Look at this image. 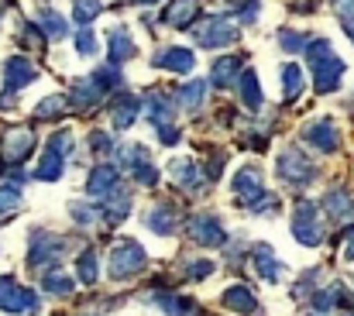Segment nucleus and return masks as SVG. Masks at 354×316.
Listing matches in <instances>:
<instances>
[{
    "mask_svg": "<svg viewBox=\"0 0 354 316\" xmlns=\"http://www.w3.org/2000/svg\"><path fill=\"white\" fill-rule=\"evenodd\" d=\"M200 3L196 0H169V7L162 10V24H172V28H189V21L196 17Z\"/></svg>",
    "mask_w": 354,
    "mask_h": 316,
    "instance_id": "nucleus-16",
    "label": "nucleus"
},
{
    "mask_svg": "<svg viewBox=\"0 0 354 316\" xmlns=\"http://www.w3.org/2000/svg\"><path fill=\"white\" fill-rule=\"evenodd\" d=\"M189 237L196 241V244H207V248H221L224 241H227V234H224V227L217 223V216H193L189 220Z\"/></svg>",
    "mask_w": 354,
    "mask_h": 316,
    "instance_id": "nucleus-9",
    "label": "nucleus"
},
{
    "mask_svg": "<svg viewBox=\"0 0 354 316\" xmlns=\"http://www.w3.org/2000/svg\"><path fill=\"white\" fill-rule=\"evenodd\" d=\"M237 69H241V59H237V55H227V59H221V62L214 66V86H221V90L234 86Z\"/></svg>",
    "mask_w": 354,
    "mask_h": 316,
    "instance_id": "nucleus-24",
    "label": "nucleus"
},
{
    "mask_svg": "<svg viewBox=\"0 0 354 316\" xmlns=\"http://www.w3.org/2000/svg\"><path fill=\"white\" fill-rule=\"evenodd\" d=\"M62 106H66L62 97H45L41 104L35 106V117H38V120H45V117H59V113H62Z\"/></svg>",
    "mask_w": 354,
    "mask_h": 316,
    "instance_id": "nucleus-35",
    "label": "nucleus"
},
{
    "mask_svg": "<svg viewBox=\"0 0 354 316\" xmlns=\"http://www.w3.org/2000/svg\"><path fill=\"white\" fill-rule=\"evenodd\" d=\"M31 148H35V127H7V131H3L0 155H3L10 165L24 162V158L31 155Z\"/></svg>",
    "mask_w": 354,
    "mask_h": 316,
    "instance_id": "nucleus-7",
    "label": "nucleus"
},
{
    "mask_svg": "<svg viewBox=\"0 0 354 316\" xmlns=\"http://www.w3.org/2000/svg\"><path fill=\"white\" fill-rule=\"evenodd\" d=\"M193 38H196V45H203V48H221V45H231V41H234L237 28L227 17H203V21L193 28Z\"/></svg>",
    "mask_w": 354,
    "mask_h": 316,
    "instance_id": "nucleus-4",
    "label": "nucleus"
},
{
    "mask_svg": "<svg viewBox=\"0 0 354 316\" xmlns=\"http://www.w3.org/2000/svg\"><path fill=\"white\" fill-rule=\"evenodd\" d=\"M221 303H224L227 310H234V313H251V310H254V292L244 289V286H234V289H227V292L221 296Z\"/></svg>",
    "mask_w": 354,
    "mask_h": 316,
    "instance_id": "nucleus-23",
    "label": "nucleus"
},
{
    "mask_svg": "<svg viewBox=\"0 0 354 316\" xmlns=\"http://www.w3.org/2000/svg\"><path fill=\"white\" fill-rule=\"evenodd\" d=\"M292 234H296V241H303V244H320V220H317V207H310V203H303L296 216H292Z\"/></svg>",
    "mask_w": 354,
    "mask_h": 316,
    "instance_id": "nucleus-10",
    "label": "nucleus"
},
{
    "mask_svg": "<svg viewBox=\"0 0 354 316\" xmlns=\"http://www.w3.org/2000/svg\"><path fill=\"white\" fill-rule=\"evenodd\" d=\"M41 24H45L48 38H66V35H69V24H66L59 14H52V10H45V14H41Z\"/></svg>",
    "mask_w": 354,
    "mask_h": 316,
    "instance_id": "nucleus-33",
    "label": "nucleus"
},
{
    "mask_svg": "<svg viewBox=\"0 0 354 316\" xmlns=\"http://www.w3.org/2000/svg\"><path fill=\"white\" fill-rule=\"evenodd\" d=\"M118 183H120V172L114 165H97L86 179V193L90 196H114L118 193Z\"/></svg>",
    "mask_w": 354,
    "mask_h": 316,
    "instance_id": "nucleus-12",
    "label": "nucleus"
},
{
    "mask_svg": "<svg viewBox=\"0 0 354 316\" xmlns=\"http://www.w3.org/2000/svg\"><path fill=\"white\" fill-rule=\"evenodd\" d=\"M0 310L3 313H38V296L31 289H21L10 275L0 279Z\"/></svg>",
    "mask_w": 354,
    "mask_h": 316,
    "instance_id": "nucleus-5",
    "label": "nucleus"
},
{
    "mask_svg": "<svg viewBox=\"0 0 354 316\" xmlns=\"http://www.w3.org/2000/svg\"><path fill=\"white\" fill-rule=\"evenodd\" d=\"M45 289H48L52 296H69V292H73V279L62 275V272H48V275H45Z\"/></svg>",
    "mask_w": 354,
    "mask_h": 316,
    "instance_id": "nucleus-32",
    "label": "nucleus"
},
{
    "mask_svg": "<svg viewBox=\"0 0 354 316\" xmlns=\"http://www.w3.org/2000/svg\"><path fill=\"white\" fill-rule=\"evenodd\" d=\"M234 193H237V200H244L248 207H254V203L265 196V186H261V176H258V169H244V172H237Z\"/></svg>",
    "mask_w": 354,
    "mask_h": 316,
    "instance_id": "nucleus-14",
    "label": "nucleus"
},
{
    "mask_svg": "<svg viewBox=\"0 0 354 316\" xmlns=\"http://www.w3.org/2000/svg\"><path fill=\"white\" fill-rule=\"evenodd\" d=\"M76 275H80V282H86V286L97 282V254H93V251H83V254H80V261H76Z\"/></svg>",
    "mask_w": 354,
    "mask_h": 316,
    "instance_id": "nucleus-30",
    "label": "nucleus"
},
{
    "mask_svg": "<svg viewBox=\"0 0 354 316\" xmlns=\"http://www.w3.org/2000/svg\"><path fill=\"white\" fill-rule=\"evenodd\" d=\"M138 113H141V100H138V97H118L114 106H111V124H114L118 131H124V127L134 124Z\"/></svg>",
    "mask_w": 354,
    "mask_h": 316,
    "instance_id": "nucleus-19",
    "label": "nucleus"
},
{
    "mask_svg": "<svg viewBox=\"0 0 354 316\" xmlns=\"http://www.w3.org/2000/svg\"><path fill=\"white\" fill-rule=\"evenodd\" d=\"M148 227H151L155 234L169 237V234L176 230V210H172V207H155V210L148 213Z\"/></svg>",
    "mask_w": 354,
    "mask_h": 316,
    "instance_id": "nucleus-25",
    "label": "nucleus"
},
{
    "mask_svg": "<svg viewBox=\"0 0 354 316\" xmlns=\"http://www.w3.org/2000/svg\"><path fill=\"white\" fill-rule=\"evenodd\" d=\"M17 210H21V193L10 186H0V216H10Z\"/></svg>",
    "mask_w": 354,
    "mask_h": 316,
    "instance_id": "nucleus-34",
    "label": "nucleus"
},
{
    "mask_svg": "<svg viewBox=\"0 0 354 316\" xmlns=\"http://www.w3.org/2000/svg\"><path fill=\"white\" fill-rule=\"evenodd\" d=\"M100 10H104V3H100V0H76L73 17H76L80 24H93V21L100 17Z\"/></svg>",
    "mask_w": 354,
    "mask_h": 316,
    "instance_id": "nucleus-29",
    "label": "nucleus"
},
{
    "mask_svg": "<svg viewBox=\"0 0 354 316\" xmlns=\"http://www.w3.org/2000/svg\"><path fill=\"white\" fill-rule=\"evenodd\" d=\"M251 265H254V272L265 279V282H279V261H275V254H272V248H265V244H258L254 251H251Z\"/></svg>",
    "mask_w": 354,
    "mask_h": 316,
    "instance_id": "nucleus-21",
    "label": "nucleus"
},
{
    "mask_svg": "<svg viewBox=\"0 0 354 316\" xmlns=\"http://www.w3.org/2000/svg\"><path fill=\"white\" fill-rule=\"evenodd\" d=\"M145 268V251H141V244L138 241H118L114 248H111V258H107V272H111V279L114 282H124V279H131V275H138Z\"/></svg>",
    "mask_w": 354,
    "mask_h": 316,
    "instance_id": "nucleus-2",
    "label": "nucleus"
},
{
    "mask_svg": "<svg viewBox=\"0 0 354 316\" xmlns=\"http://www.w3.org/2000/svg\"><path fill=\"white\" fill-rule=\"evenodd\" d=\"M299 90H303V69L299 66H286L282 69V93H286V100H296Z\"/></svg>",
    "mask_w": 354,
    "mask_h": 316,
    "instance_id": "nucleus-27",
    "label": "nucleus"
},
{
    "mask_svg": "<svg viewBox=\"0 0 354 316\" xmlns=\"http://www.w3.org/2000/svg\"><path fill=\"white\" fill-rule=\"evenodd\" d=\"M76 48H80V55H93V52H97L93 31H80V35H76Z\"/></svg>",
    "mask_w": 354,
    "mask_h": 316,
    "instance_id": "nucleus-37",
    "label": "nucleus"
},
{
    "mask_svg": "<svg viewBox=\"0 0 354 316\" xmlns=\"http://www.w3.org/2000/svg\"><path fill=\"white\" fill-rule=\"evenodd\" d=\"M344 258H348V261H354V227L344 234Z\"/></svg>",
    "mask_w": 354,
    "mask_h": 316,
    "instance_id": "nucleus-40",
    "label": "nucleus"
},
{
    "mask_svg": "<svg viewBox=\"0 0 354 316\" xmlns=\"http://www.w3.org/2000/svg\"><path fill=\"white\" fill-rule=\"evenodd\" d=\"M141 113H145L155 127H169V120H172V104H169L165 93L148 90V93L141 97Z\"/></svg>",
    "mask_w": 354,
    "mask_h": 316,
    "instance_id": "nucleus-11",
    "label": "nucleus"
},
{
    "mask_svg": "<svg viewBox=\"0 0 354 316\" xmlns=\"http://www.w3.org/2000/svg\"><path fill=\"white\" fill-rule=\"evenodd\" d=\"M69 148H73V134H69V131L52 134V138H48V148H45V158H41V162H38V169H35V179H41V183L59 179V176H62V165H66Z\"/></svg>",
    "mask_w": 354,
    "mask_h": 316,
    "instance_id": "nucleus-3",
    "label": "nucleus"
},
{
    "mask_svg": "<svg viewBox=\"0 0 354 316\" xmlns=\"http://www.w3.org/2000/svg\"><path fill=\"white\" fill-rule=\"evenodd\" d=\"M210 272H214V261H189V268H186L189 279H207Z\"/></svg>",
    "mask_w": 354,
    "mask_h": 316,
    "instance_id": "nucleus-38",
    "label": "nucleus"
},
{
    "mask_svg": "<svg viewBox=\"0 0 354 316\" xmlns=\"http://www.w3.org/2000/svg\"><path fill=\"white\" fill-rule=\"evenodd\" d=\"M73 216L80 220V223H90L97 213H93V207H83V203H73Z\"/></svg>",
    "mask_w": 354,
    "mask_h": 316,
    "instance_id": "nucleus-39",
    "label": "nucleus"
},
{
    "mask_svg": "<svg viewBox=\"0 0 354 316\" xmlns=\"http://www.w3.org/2000/svg\"><path fill=\"white\" fill-rule=\"evenodd\" d=\"M241 93H244V106H251V110L261 106V86H258V76L254 73H244L241 76Z\"/></svg>",
    "mask_w": 354,
    "mask_h": 316,
    "instance_id": "nucleus-28",
    "label": "nucleus"
},
{
    "mask_svg": "<svg viewBox=\"0 0 354 316\" xmlns=\"http://www.w3.org/2000/svg\"><path fill=\"white\" fill-rule=\"evenodd\" d=\"M107 41H111V62H114V66L127 62V59L134 55V41H131V35H127L124 24H118V28L107 31Z\"/></svg>",
    "mask_w": 354,
    "mask_h": 316,
    "instance_id": "nucleus-18",
    "label": "nucleus"
},
{
    "mask_svg": "<svg viewBox=\"0 0 354 316\" xmlns=\"http://www.w3.org/2000/svg\"><path fill=\"white\" fill-rule=\"evenodd\" d=\"M155 62H158L162 69H169V73H193L196 55H193L189 48H169V52H162Z\"/></svg>",
    "mask_w": 354,
    "mask_h": 316,
    "instance_id": "nucleus-20",
    "label": "nucleus"
},
{
    "mask_svg": "<svg viewBox=\"0 0 354 316\" xmlns=\"http://www.w3.org/2000/svg\"><path fill=\"white\" fill-rule=\"evenodd\" d=\"M279 45H282L286 52H299V48H306V38H303L299 31H289V28H282V31H279Z\"/></svg>",
    "mask_w": 354,
    "mask_h": 316,
    "instance_id": "nucleus-36",
    "label": "nucleus"
},
{
    "mask_svg": "<svg viewBox=\"0 0 354 316\" xmlns=\"http://www.w3.org/2000/svg\"><path fill=\"white\" fill-rule=\"evenodd\" d=\"M306 59H310V69H313V86L317 93H334L341 86V76H344V62L334 55V48L317 38L306 45Z\"/></svg>",
    "mask_w": 354,
    "mask_h": 316,
    "instance_id": "nucleus-1",
    "label": "nucleus"
},
{
    "mask_svg": "<svg viewBox=\"0 0 354 316\" xmlns=\"http://www.w3.org/2000/svg\"><path fill=\"white\" fill-rule=\"evenodd\" d=\"M35 76H38V69H35V62L24 59V55H10V59L3 62V86H7V90H21V86L35 83Z\"/></svg>",
    "mask_w": 354,
    "mask_h": 316,
    "instance_id": "nucleus-8",
    "label": "nucleus"
},
{
    "mask_svg": "<svg viewBox=\"0 0 354 316\" xmlns=\"http://www.w3.org/2000/svg\"><path fill=\"white\" fill-rule=\"evenodd\" d=\"M169 176L176 179V186H183V189H189V193H196V189L203 186V172H200L196 162H189V158L172 162V165H169Z\"/></svg>",
    "mask_w": 354,
    "mask_h": 316,
    "instance_id": "nucleus-15",
    "label": "nucleus"
},
{
    "mask_svg": "<svg viewBox=\"0 0 354 316\" xmlns=\"http://www.w3.org/2000/svg\"><path fill=\"white\" fill-rule=\"evenodd\" d=\"M327 213H330V216H351L354 213V203L348 200L344 189H334V193L327 196Z\"/></svg>",
    "mask_w": 354,
    "mask_h": 316,
    "instance_id": "nucleus-31",
    "label": "nucleus"
},
{
    "mask_svg": "<svg viewBox=\"0 0 354 316\" xmlns=\"http://www.w3.org/2000/svg\"><path fill=\"white\" fill-rule=\"evenodd\" d=\"M176 97H179V104H183V106L196 110V106L203 104V97H207V83H203V80H193V83H186Z\"/></svg>",
    "mask_w": 354,
    "mask_h": 316,
    "instance_id": "nucleus-26",
    "label": "nucleus"
},
{
    "mask_svg": "<svg viewBox=\"0 0 354 316\" xmlns=\"http://www.w3.org/2000/svg\"><path fill=\"white\" fill-rule=\"evenodd\" d=\"M104 97V90H100V83L90 76V80H76L73 83V104L76 106H97V100Z\"/></svg>",
    "mask_w": 354,
    "mask_h": 316,
    "instance_id": "nucleus-22",
    "label": "nucleus"
},
{
    "mask_svg": "<svg viewBox=\"0 0 354 316\" xmlns=\"http://www.w3.org/2000/svg\"><path fill=\"white\" fill-rule=\"evenodd\" d=\"M59 254H62V241L45 234V237H35L28 261H31V268H45V265H55V261H59Z\"/></svg>",
    "mask_w": 354,
    "mask_h": 316,
    "instance_id": "nucleus-13",
    "label": "nucleus"
},
{
    "mask_svg": "<svg viewBox=\"0 0 354 316\" xmlns=\"http://www.w3.org/2000/svg\"><path fill=\"white\" fill-rule=\"evenodd\" d=\"M275 172H279V179L289 183V186H303V183H310V179L317 176L313 162H310L306 155H299V151H286V155H279Z\"/></svg>",
    "mask_w": 354,
    "mask_h": 316,
    "instance_id": "nucleus-6",
    "label": "nucleus"
},
{
    "mask_svg": "<svg viewBox=\"0 0 354 316\" xmlns=\"http://www.w3.org/2000/svg\"><path fill=\"white\" fill-rule=\"evenodd\" d=\"M303 138H306L313 148H320V151H334V148H337V127H334L330 120L310 124V127L303 131Z\"/></svg>",
    "mask_w": 354,
    "mask_h": 316,
    "instance_id": "nucleus-17",
    "label": "nucleus"
},
{
    "mask_svg": "<svg viewBox=\"0 0 354 316\" xmlns=\"http://www.w3.org/2000/svg\"><path fill=\"white\" fill-rule=\"evenodd\" d=\"M138 3H155V0H138Z\"/></svg>",
    "mask_w": 354,
    "mask_h": 316,
    "instance_id": "nucleus-41",
    "label": "nucleus"
}]
</instances>
